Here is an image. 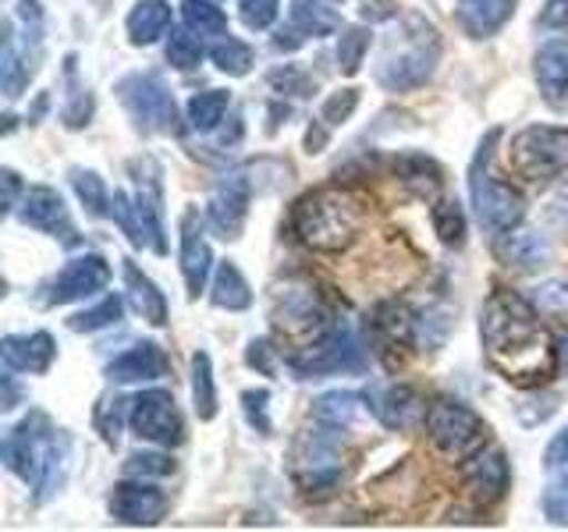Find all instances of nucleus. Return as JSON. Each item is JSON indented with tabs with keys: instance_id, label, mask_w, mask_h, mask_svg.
Listing matches in <instances>:
<instances>
[{
	"instance_id": "f257e3e1",
	"label": "nucleus",
	"mask_w": 568,
	"mask_h": 532,
	"mask_svg": "<svg viewBox=\"0 0 568 532\" xmlns=\"http://www.w3.org/2000/svg\"><path fill=\"white\" fill-rule=\"evenodd\" d=\"M479 341L487 362L508 383L537 387L558 369V348L540 324L532 301L515 291H494L479 313Z\"/></svg>"
},
{
	"instance_id": "f03ea898",
	"label": "nucleus",
	"mask_w": 568,
	"mask_h": 532,
	"mask_svg": "<svg viewBox=\"0 0 568 532\" xmlns=\"http://www.w3.org/2000/svg\"><path fill=\"white\" fill-rule=\"evenodd\" d=\"M292 224L302 245L316 248V253H342V248H348L355 235H359L363 206L352 192L316 188L295 203Z\"/></svg>"
},
{
	"instance_id": "7ed1b4c3",
	"label": "nucleus",
	"mask_w": 568,
	"mask_h": 532,
	"mask_svg": "<svg viewBox=\"0 0 568 532\" xmlns=\"http://www.w3.org/2000/svg\"><path fill=\"white\" fill-rule=\"evenodd\" d=\"M501 139V129H490L487 139L479 142L476 160L469 167V195H473V206H476V217L487 231L501 235V231L519 227L526 217V200L519 188H511L501 177H494L490 171V160H494V146Z\"/></svg>"
},
{
	"instance_id": "20e7f679",
	"label": "nucleus",
	"mask_w": 568,
	"mask_h": 532,
	"mask_svg": "<svg viewBox=\"0 0 568 532\" xmlns=\"http://www.w3.org/2000/svg\"><path fill=\"white\" fill-rule=\"evenodd\" d=\"M440 58V40L437 29L423 18H408V32L402 47H390L384 53V61L377 68V82L387 89V93H408V89H419L430 82L434 68Z\"/></svg>"
},
{
	"instance_id": "39448f33",
	"label": "nucleus",
	"mask_w": 568,
	"mask_h": 532,
	"mask_svg": "<svg viewBox=\"0 0 568 532\" xmlns=\"http://www.w3.org/2000/svg\"><path fill=\"white\" fill-rule=\"evenodd\" d=\"M511 171L532 185L555 182L568 171V129L558 124H529L508 146Z\"/></svg>"
},
{
	"instance_id": "423d86ee",
	"label": "nucleus",
	"mask_w": 568,
	"mask_h": 532,
	"mask_svg": "<svg viewBox=\"0 0 568 532\" xmlns=\"http://www.w3.org/2000/svg\"><path fill=\"white\" fill-rule=\"evenodd\" d=\"M342 430L327 426L324 430H306L292 443V479L306 493H327L342 483Z\"/></svg>"
},
{
	"instance_id": "0eeeda50",
	"label": "nucleus",
	"mask_w": 568,
	"mask_h": 532,
	"mask_svg": "<svg viewBox=\"0 0 568 532\" xmlns=\"http://www.w3.org/2000/svg\"><path fill=\"white\" fill-rule=\"evenodd\" d=\"M426 433H430L440 454L466 461L487 443V422L469 405H462L455 398H437L426 408Z\"/></svg>"
},
{
	"instance_id": "6e6552de",
	"label": "nucleus",
	"mask_w": 568,
	"mask_h": 532,
	"mask_svg": "<svg viewBox=\"0 0 568 532\" xmlns=\"http://www.w3.org/2000/svg\"><path fill=\"white\" fill-rule=\"evenodd\" d=\"M295 377H331V372H359L366 366V351L345 324L316 334V341L288 355Z\"/></svg>"
},
{
	"instance_id": "1a4fd4ad",
	"label": "nucleus",
	"mask_w": 568,
	"mask_h": 532,
	"mask_svg": "<svg viewBox=\"0 0 568 532\" xmlns=\"http://www.w3.org/2000/svg\"><path fill=\"white\" fill-rule=\"evenodd\" d=\"M111 213L118 227L129 235V242L135 248H153V253L164 256L168 253V242H164V224H160V185L153 182H142L139 177V192H114L111 195Z\"/></svg>"
},
{
	"instance_id": "9d476101",
	"label": "nucleus",
	"mask_w": 568,
	"mask_h": 532,
	"mask_svg": "<svg viewBox=\"0 0 568 532\" xmlns=\"http://www.w3.org/2000/svg\"><path fill=\"white\" fill-rule=\"evenodd\" d=\"M118 96L129 106V114L139 121V129L160 132V135H178V103L171 89L156 75H129L118 82Z\"/></svg>"
},
{
	"instance_id": "9b49d317",
	"label": "nucleus",
	"mask_w": 568,
	"mask_h": 532,
	"mask_svg": "<svg viewBox=\"0 0 568 532\" xmlns=\"http://www.w3.org/2000/svg\"><path fill=\"white\" fill-rule=\"evenodd\" d=\"M129 422H132L135 437L156 443V448H178V443L185 440L182 412H178L174 395L164 387H153V390L135 395L129 405Z\"/></svg>"
},
{
	"instance_id": "f8f14e48",
	"label": "nucleus",
	"mask_w": 568,
	"mask_h": 532,
	"mask_svg": "<svg viewBox=\"0 0 568 532\" xmlns=\"http://www.w3.org/2000/svg\"><path fill=\"white\" fill-rule=\"evenodd\" d=\"M248 203H253V182L245 177V171L224 174L210 195V206H206L210 227L217 231L221 238H239L245 227V217H248Z\"/></svg>"
},
{
	"instance_id": "ddd939ff",
	"label": "nucleus",
	"mask_w": 568,
	"mask_h": 532,
	"mask_svg": "<svg viewBox=\"0 0 568 532\" xmlns=\"http://www.w3.org/2000/svg\"><path fill=\"white\" fill-rule=\"evenodd\" d=\"M18 217H22L29 227L43 231V235L61 238L64 245H79L75 224H71V213L61 200L58 188L50 185H32L22 195V206H18Z\"/></svg>"
},
{
	"instance_id": "4468645a",
	"label": "nucleus",
	"mask_w": 568,
	"mask_h": 532,
	"mask_svg": "<svg viewBox=\"0 0 568 532\" xmlns=\"http://www.w3.org/2000/svg\"><path fill=\"white\" fill-rule=\"evenodd\" d=\"M106 284H111V266H106L103 256H97V253L75 256L58 277H53L47 306H68V301L89 298V295L103 291Z\"/></svg>"
},
{
	"instance_id": "2eb2a0df",
	"label": "nucleus",
	"mask_w": 568,
	"mask_h": 532,
	"mask_svg": "<svg viewBox=\"0 0 568 532\" xmlns=\"http://www.w3.org/2000/svg\"><path fill=\"white\" fill-rule=\"evenodd\" d=\"M462 479H466L469 493L484 508L487 504H497L508 493V483H511V469H508L505 451L479 448L476 454L466 458V466H462Z\"/></svg>"
},
{
	"instance_id": "dca6fc26",
	"label": "nucleus",
	"mask_w": 568,
	"mask_h": 532,
	"mask_svg": "<svg viewBox=\"0 0 568 532\" xmlns=\"http://www.w3.org/2000/svg\"><path fill=\"white\" fill-rule=\"evenodd\" d=\"M111 514L124 525H156L168 514V493L146 487L142 479L118 483L111 493Z\"/></svg>"
},
{
	"instance_id": "f3484780",
	"label": "nucleus",
	"mask_w": 568,
	"mask_h": 532,
	"mask_svg": "<svg viewBox=\"0 0 568 532\" xmlns=\"http://www.w3.org/2000/svg\"><path fill=\"white\" fill-rule=\"evenodd\" d=\"M210 266H213V253H210V242L203 235V217H200V209L189 206L182 213V277H185L189 298L203 295Z\"/></svg>"
},
{
	"instance_id": "a211bd4d",
	"label": "nucleus",
	"mask_w": 568,
	"mask_h": 532,
	"mask_svg": "<svg viewBox=\"0 0 568 532\" xmlns=\"http://www.w3.org/2000/svg\"><path fill=\"white\" fill-rule=\"evenodd\" d=\"M0 355L11 372H47L58 359V345L47 330L36 334H11L0 341Z\"/></svg>"
},
{
	"instance_id": "6ab92c4d",
	"label": "nucleus",
	"mask_w": 568,
	"mask_h": 532,
	"mask_svg": "<svg viewBox=\"0 0 568 532\" xmlns=\"http://www.w3.org/2000/svg\"><path fill=\"white\" fill-rule=\"evenodd\" d=\"M532 75H537L540 96L561 111L568 103V40H550L532 58Z\"/></svg>"
},
{
	"instance_id": "aec40b11",
	"label": "nucleus",
	"mask_w": 568,
	"mask_h": 532,
	"mask_svg": "<svg viewBox=\"0 0 568 532\" xmlns=\"http://www.w3.org/2000/svg\"><path fill=\"white\" fill-rule=\"evenodd\" d=\"M494 253L497 259H501L505 266H515V270H540V266H547L550 259V245L547 238L540 235V231H501L494 242Z\"/></svg>"
},
{
	"instance_id": "412c9836",
	"label": "nucleus",
	"mask_w": 568,
	"mask_h": 532,
	"mask_svg": "<svg viewBox=\"0 0 568 532\" xmlns=\"http://www.w3.org/2000/svg\"><path fill=\"white\" fill-rule=\"evenodd\" d=\"M168 369H171L168 355L146 341V345H135L124 355H118V359L106 366V377H111L114 383H142V380L168 377Z\"/></svg>"
},
{
	"instance_id": "4be33fe9",
	"label": "nucleus",
	"mask_w": 568,
	"mask_h": 532,
	"mask_svg": "<svg viewBox=\"0 0 568 532\" xmlns=\"http://www.w3.org/2000/svg\"><path fill=\"white\" fill-rule=\"evenodd\" d=\"M515 14V0H458V25L473 40L501 32Z\"/></svg>"
},
{
	"instance_id": "5701e85b",
	"label": "nucleus",
	"mask_w": 568,
	"mask_h": 532,
	"mask_svg": "<svg viewBox=\"0 0 568 532\" xmlns=\"http://www.w3.org/2000/svg\"><path fill=\"white\" fill-rule=\"evenodd\" d=\"M274 319L284 327V330H292V334H298V330H316V334H324V330H331V324H327V313H324V306L313 298V291H284V295H277V309H274Z\"/></svg>"
},
{
	"instance_id": "b1692460",
	"label": "nucleus",
	"mask_w": 568,
	"mask_h": 532,
	"mask_svg": "<svg viewBox=\"0 0 568 532\" xmlns=\"http://www.w3.org/2000/svg\"><path fill=\"white\" fill-rule=\"evenodd\" d=\"M369 405L387 430H413V426L426 422V405L413 387H387L384 395Z\"/></svg>"
},
{
	"instance_id": "393cba45",
	"label": "nucleus",
	"mask_w": 568,
	"mask_h": 532,
	"mask_svg": "<svg viewBox=\"0 0 568 532\" xmlns=\"http://www.w3.org/2000/svg\"><path fill=\"white\" fill-rule=\"evenodd\" d=\"M124 295H129V306L146 319V324L168 327V316H171L168 298L135 263H124Z\"/></svg>"
},
{
	"instance_id": "a878e982",
	"label": "nucleus",
	"mask_w": 568,
	"mask_h": 532,
	"mask_svg": "<svg viewBox=\"0 0 568 532\" xmlns=\"http://www.w3.org/2000/svg\"><path fill=\"white\" fill-rule=\"evenodd\" d=\"M36 53L29 58V47L22 50L18 47V35L11 29V22L4 25V58H0V82H4V96L8 100H18L22 96V89L29 85V79L36 75Z\"/></svg>"
},
{
	"instance_id": "bb28decb",
	"label": "nucleus",
	"mask_w": 568,
	"mask_h": 532,
	"mask_svg": "<svg viewBox=\"0 0 568 532\" xmlns=\"http://www.w3.org/2000/svg\"><path fill=\"white\" fill-rule=\"evenodd\" d=\"M168 29H171V4L168 0H139L129 14V40L135 47H153Z\"/></svg>"
},
{
	"instance_id": "cd10ccee",
	"label": "nucleus",
	"mask_w": 568,
	"mask_h": 532,
	"mask_svg": "<svg viewBox=\"0 0 568 532\" xmlns=\"http://www.w3.org/2000/svg\"><path fill=\"white\" fill-rule=\"evenodd\" d=\"M395 174L408 185V192L419 195V200H434L444 185V171L437 167V160L423 156V153H405L395 160Z\"/></svg>"
},
{
	"instance_id": "c85d7f7f",
	"label": "nucleus",
	"mask_w": 568,
	"mask_h": 532,
	"mask_svg": "<svg viewBox=\"0 0 568 532\" xmlns=\"http://www.w3.org/2000/svg\"><path fill=\"white\" fill-rule=\"evenodd\" d=\"M210 298L217 309H227V313H242L253 306V291H248V280L242 277V270L235 263H221L217 274H213V288H210Z\"/></svg>"
},
{
	"instance_id": "c756f323",
	"label": "nucleus",
	"mask_w": 568,
	"mask_h": 532,
	"mask_svg": "<svg viewBox=\"0 0 568 532\" xmlns=\"http://www.w3.org/2000/svg\"><path fill=\"white\" fill-rule=\"evenodd\" d=\"M366 398L352 395V390H334V395H324L313 401V416L327 426H337V430H348L352 422H359L366 416Z\"/></svg>"
},
{
	"instance_id": "7c9ffc66",
	"label": "nucleus",
	"mask_w": 568,
	"mask_h": 532,
	"mask_svg": "<svg viewBox=\"0 0 568 532\" xmlns=\"http://www.w3.org/2000/svg\"><path fill=\"white\" fill-rule=\"evenodd\" d=\"M373 327H377V334L387 345H413L419 319L405 306H398V301H384V306H377V313H373Z\"/></svg>"
},
{
	"instance_id": "2f4dec72",
	"label": "nucleus",
	"mask_w": 568,
	"mask_h": 532,
	"mask_svg": "<svg viewBox=\"0 0 568 532\" xmlns=\"http://www.w3.org/2000/svg\"><path fill=\"white\" fill-rule=\"evenodd\" d=\"M288 18H292V25L306 35H313V40H320V35H331L337 25H342V18H337V11L334 8H327L324 0H295L292 4V11H288Z\"/></svg>"
},
{
	"instance_id": "473e14b6",
	"label": "nucleus",
	"mask_w": 568,
	"mask_h": 532,
	"mask_svg": "<svg viewBox=\"0 0 568 532\" xmlns=\"http://www.w3.org/2000/svg\"><path fill=\"white\" fill-rule=\"evenodd\" d=\"M192 401H195V416L203 422L217 416V387H213V362L206 351L192 355Z\"/></svg>"
},
{
	"instance_id": "72a5a7b5",
	"label": "nucleus",
	"mask_w": 568,
	"mask_h": 532,
	"mask_svg": "<svg viewBox=\"0 0 568 532\" xmlns=\"http://www.w3.org/2000/svg\"><path fill=\"white\" fill-rule=\"evenodd\" d=\"M227 106H231V96L224 93V89H206V93H195L189 100V124L195 132H213L224 121Z\"/></svg>"
},
{
	"instance_id": "f704fd0d",
	"label": "nucleus",
	"mask_w": 568,
	"mask_h": 532,
	"mask_svg": "<svg viewBox=\"0 0 568 532\" xmlns=\"http://www.w3.org/2000/svg\"><path fill=\"white\" fill-rule=\"evenodd\" d=\"M210 61L217 64V71H224V75L242 79V75H248V68H253L256 53H253V47H248V43L235 40V35H224V40L213 43Z\"/></svg>"
},
{
	"instance_id": "c9c22d12",
	"label": "nucleus",
	"mask_w": 568,
	"mask_h": 532,
	"mask_svg": "<svg viewBox=\"0 0 568 532\" xmlns=\"http://www.w3.org/2000/svg\"><path fill=\"white\" fill-rule=\"evenodd\" d=\"M430 221H434L437 238L448 248H458L466 242V213H462V206L455 200H437L430 206Z\"/></svg>"
},
{
	"instance_id": "e433bc0d",
	"label": "nucleus",
	"mask_w": 568,
	"mask_h": 532,
	"mask_svg": "<svg viewBox=\"0 0 568 532\" xmlns=\"http://www.w3.org/2000/svg\"><path fill=\"white\" fill-rule=\"evenodd\" d=\"M182 18H185V25L200 35H224L227 32V14L213 4V0H182Z\"/></svg>"
},
{
	"instance_id": "4c0bfd02",
	"label": "nucleus",
	"mask_w": 568,
	"mask_h": 532,
	"mask_svg": "<svg viewBox=\"0 0 568 532\" xmlns=\"http://www.w3.org/2000/svg\"><path fill=\"white\" fill-rule=\"evenodd\" d=\"M366 50H369V29L366 25H348L337 35V68L342 75H355L366 61Z\"/></svg>"
},
{
	"instance_id": "58836bf2",
	"label": "nucleus",
	"mask_w": 568,
	"mask_h": 532,
	"mask_svg": "<svg viewBox=\"0 0 568 532\" xmlns=\"http://www.w3.org/2000/svg\"><path fill=\"white\" fill-rule=\"evenodd\" d=\"M121 313H124V301H121L118 295H106V298L97 301L93 309H82V313L71 316V319H68V327H71V330H79V334H93V330H103V327L118 324Z\"/></svg>"
},
{
	"instance_id": "ea45409f",
	"label": "nucleus",
	"mask_w": 568,
	"mask_h": 532,
	"mask_svg": "<svg viewBox=\"0 0 568 532\" xmlns=\"http://www.w3.org/2000/svg\"><path fill=\"white\" fill-rule=\"evenodd\" d=\"M71 185H75L79 200L85 203V209L93 213V217H106L111 213V195H106L103 182L97 171H71Z\"/></svg>"
},
{
	"instance_id": "a19ab883",
	"label": "nucleus",
	"mask_w": 568,
	"mask_h": 532,
	"mask_svg": "<svg viewBox=\"0 0 568 532\" xmlns=\"http://www.w3.org/2000/svg\"><path fill=\"white\" fill-rule=\"evenodd\" d=\"M68 79H71V96H68V106L61 111V121L75 132V129H85L89 117H93V96L75 82V58H68Z\"/></svg>"
},
{
	"instance_id": "79ce46f5",
	"label": "nucleus",
	"mask_w": 568,
	"mask_h": 532,
	"mask_svg": "<svg viewBox=\"0 0 568 532\" xmlns=\"http://www.w3.org/2000/svg\"><path fill=\"white\" fill-rule=\"evenodd\" d=\"M200 61H203V43L195 40V32L192 29L171 32V40H168V64L178 68V71H192V68H200Z\"/></svg>"
},
{
	"instance_id": "37998d69",
	"label": "nucleus",
	"mask_w": 568,
	"mask_h": 532,
	"mask_svg": "<svg viewBox=\"0 0 568 532\" xmlns=\"http://www.w3.org/2000/svg\"><path fill=\"white\" fill-rule=\"evenodd\" d=\"M132 401H124V398H100L97 405V433L111 443V448H118V440H121V422H124V408H129Z\"/></svg>"
},
{
	"instance_id": "c03bdc74",
	"label": "nucleus",
	"mask_w": 568,
	"mask_h": 532,
	"mask_svg": "<svg viewBox=\"0 0 568 532\" xmlns=\"http://www.w3.org/2000/svg\"><path fill=\"white\" fill-rule=\"evenodd\" d=\"M171 472H174L171 454L142 451V454H132L129 461H124V475H132V479H164Z\"/></svg>"
},
{
	"instance_id": "a18cd8bd",
	"label": "nucleus",
	"mask_w": 568,
	"mask_h": 532,
	"mask_svg": "<svg viewBox=\"0 0 568 532\" xmlns=\"http://www.w3.org/2000/svg\"><path fill=\"white\" fill-rule=\"evenodd\" d=\"M359 106V89H342V93H331L320 106V121L327 124V129H337V124H345L352 117V111Z\"/></svg>"
},
{
	"instance_id": "49530a36",
	"label": "nucleus",
	"mask_w": 568,
	"mask_h": 532,
	"mask_svg": "<svg viewBox=\"0 0 568 532\" xmlns=\"http://www.w3.org/2000/svg\"><path fill=\"white\" fill-rule=\"evenodd\" d=\"M271 85L281 89V93H288V96H313L316 93V82L306 75V71H298L295 64L277 68L271 75Z\"/></svg>"
},
{
	"instance_id": "de8ad7c7",
	"label": "nucleus",
	"mask_w": 568,
	"mask_h": 532,
	"mask_svg": "<svg viewBox=\"0 0 568 532\" xmlns=\"http://www.w3.org/2000/svg\"><path fill=\"white\" fill-rule=\"evenodd\" d=\"M239 11H242V22H245L248 29L263 32V29H271V25H274V18H277V11H281V0H242Z\"/></svg>"
},
{
	"instance_id": "09e8293b",
	"label": "nucleus",
	"mask_w": 568,
	"mask_h": 532,
	"mask_svg": "<svg viewBox=\"0 0 568 532\" xmlns=\"http://www.w3.org/2000/svg\"><path fill=\"white\" fill-rule=\"evenodd\" d=\"M266 401H271V390H245V395H242L245 416H248V422H253L260 433H271V419H266Z\"/></svg>"
},
{
	"instance_id": "8fccbe9b",
	"label": "nucleus",
	"mask_w": 568,
	"mask_h": 532,
	"mask_svg": "<svg viewBox=\"0 0 568 532\" xmlns=\"http://www.w3.org/2000/svg\"><path fill=\"white\" fill-rule=\"evenodd\" d=\"M274 355H277V348L271 341H253V345H248L245 359H248V366H256L260 372H266V377H274V369H277Z\"/></svg>"
},
{
	"instance_id": "3c124183",
	"label": "nucleus",
	"mask_w": 568,
	"mask_h": 532,
	"mask_svg": "<svg viewBox=\"0 0 568 532\" xmlns=\"http://www.w3.org/2000/svg\"><path fill=\"white\" fill-rule=\"evenodd\" d=\"M537 25L540 29H568V0H547Z\"/></svg>"
},
{
	"instance_id": "603ef678",
	"label": "nucleus",
	"mask_w": 568,
	"mask_h": 532,
	"mask_svg": "<svg viewBox=\"0 0 568 532\" xmlns=\"http://www.w3.org/2000/svg\"><path fill=\"white\" fill-rule=\"evenodd\" d=\"M359 14L366 22H390V18H398V4L395 0H363Z\"/></svg>"
},
{
	"instance_id": "864d4df0",
	"label": "nucleus",
	"mask_w": 568,
	"mask_h": 532,
	"mask_svg": "<svg viewBox=\"0 0 568 532\" xmlns=\"http://www.w3.org/2000/svg\"><path fill=\"white\" fill-rule=\"evenodd\" d=\"M544 461L550 469H558V466H568V426L565 430L547 443V454H544Z\"/></svg>"
},
{
	"instance_id": "5fc2aeb1",
	"label": "nucleus",
	"mask_w": 568,
	"mask_h": 532,
	"mask_svg": "<svg viewBox=\"0 0 568 532\" xmlns=\"http://www.w3.org/2000/svg\"><path fill=\"white\" fill-rule=\"evenodd\" d=\"M0 182H4V213H14L18 209V192H22V185H18V174L4 171V174H0Z\"/></svg>"
},
{
	"instance_id": "6e6d98bb",
	"label": "nucleus",
	"mask_w": 568,
	"mask_h": 532,
	"mask_svg": "<svg viewBox=\"0 0 568 532\" xmlns=\"http://www.w3.org/2000/svg\"><path fill=\"white\" fill-rule=\"evenodd\" d=\"M568 298V291L561 288V284H547L544 288V298H537L540 301V313L544 309H561V301Z\"/></svg>"
},
{
	"instance_id": "4d7b16f0",
	"label": "nucleus",
	"mask_w": 568,
	"mask_h": 532,
	"mask_svg": "<svg viewBox=\"0 0 568 532\" xmlns=\"http://www.w3.org/2000/svg\"><path fill=\"white\" fill-rule=\"evenodd\" d=\"M561 348H565V351H558V355H561V359L568 362V337H561Z\"/></svg>"
},
{
	"instance_id": "13d9d810",
	"label": "nucleus",
	"mask_w": 568,
	"mask_h": 532,
	"mask_svg": "<svg viewBox=\"0 0 568 532\" xmlns=\"http://www.w3.org/2000/svg\"><path fill=\"white\" fill-rule=\"evenodd\" d=\"M561 522H568V508H565V519H561Z\"/></svg>"
}]
</instances>
